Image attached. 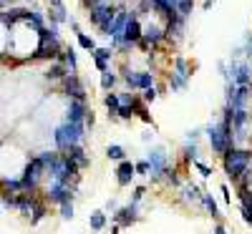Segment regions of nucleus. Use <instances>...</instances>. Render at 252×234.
I'll list each match as a JSON object with an SVG mask.
<instances>
[{
  "label": "nucleus",
  "instance_id": "f257e3e1",
  "mask_svg": "<svg viewBox=\"0 0 252 234\" xmlns=\"http://www.w3.org/2000/svg\"><path fill=\"white\" fill-rule=\"evenodd\" d=\"M224 156V172L232 181H240V189H247L250 179V164H252V151L247 148H227L222 154Z\"/></svg>",
  "mask_w": 252,
  "mask_h": 234
},
{
  "label": "nucleus",
  "instance_id": "f03ea898",
  "mask_svg": "<svg viewBox=\"0 0 252 234\" xmlns=\"http://www.w3.org/2000/svg\"><path fill=\"white\" fill-rule=\"evenodd\" d=\"M207 136H209V144H212L215 154H224L227 148H232V111L227 109V114L220 123L209 126Z\"/></svg>",
  "mask_w": 252,
  "mask_h": 234
},
{
  "label": "nucleus",
  "instance_id": "7ed1b4c3",
  "mask_svg": "<svg viewBox=\"0 0 252 234\" xmlns=\"http://www.w3.org/2000/svg\"><path fill=\"white\" fill-rule=\"evenodd\" d=\"M83 131H86V126L83 123H63L56 129L53 139H56V146L61 148V151H68L71 146H81L83 141Z\"/></svg>",
  "mask_w": 252,
  "mask_h": 234
},
{
  "label": "nucleus",
  "instance_id": "20e7f679",
  "mask_svg": "<svg viewBox=\"0 0 252 234\" xmlns=\"http://www.w3.org/2000/svg\"><path fill=\"white\" fill-rule=\"evenodd\" d=\"M43 176H46L43 164L38 161V156H33V159H28V164L23 166V172H20V186H23V191H35Z\"/></svg>",
  "mask_w": 252,
  "mask_h": 234
},
{
  "label": "nucleus",
  "instance_id": "39448f33",
  "mask_svg": "<svg viewBox=\"0 0 252 234\" xmlns=\"http://www.w3.org/2000/svg\"><path fill=\"white\" fill-rule=\"evenodd\" d=\"M114 15H116V10L109 5V3H101V5H96V8H91L89 10V18H91V23L103 33V35H109V30H111V23H114Z\"/></svg>",
  "mask_w": 252,
  "mask_h": 234
},
{
  "label": "nucleus",
  "instance_id": "423d86ee",
  "mask_svg": "<svg viewBox=\"0 0 252 234\" xmlns=\"http://www.w3.org/2000/svg\"><path fill=\"white\" fill-rule=\"evenodd\" d=\"M227 78H232L235 86H250V83H252V66H250L247 60L235 58L232 63H229V73H227Z\"/></svg>",
  "mask_w": 252,
  "mask_h": 234
},
{
  "label": "nucleus",
  "instance_id": "0eeeda50",
  "mask_svg": "<svg viewBox=\"0 0 252 234\" xmlns=\"http://www.w3.org/2000/svg\"><path fill=\"white\" fill-rule=\"evenodd\" d=\"M124 81L129 83L131 88H141V91H146V88H152V86H154V76H152L149 71H141V73L124 71Z\"/></svg>",
  "mask_w": 252,
  "mask_h": 234
},
{
  "label": "nucleus",
  "instance_id": "6e6552de",
  "mask_svg": "<svg viewBox=\"0 0 252 234\" xmlns=\"http://www.w3.org/2000/svg\"><path fill=\"white\" fill-rule=\"evenodd\" d=\"M141 38V23H139V18L129 13V20H126V26H124V48H129L131 43H136V40Z\"/></svg>",
  "mask_w": 252,
  "mask_h": 234
},
{
  "label": "nucleus",
  "instance_id": "1a4fd4ad",
  "mask_svg": "<svg viewBox=\"0 0 252 234\" xmlns=\"http://www.w3.org/2000/svg\"><path fill=\"white\" fill-rule=\"evenodd\" d=\"M86 114H89V106H86V101L71 98V106H68V111H66V121H68V123H83Z\"/></svg>",
  "mask_w": 252,
  "mask_h": 234
},
{
  "label": "nucleus",
  "instance_id": "9d476101",
  "mask_svg": "<svg viewBox=\"0 0 252 234\" xmlns=\"http://www.w3.org/2000/svg\"><path fill=\"white\" fill-rule=\"evenodd\" d=\"M63 93H68L71 98H78V101H86V88H83V83L78 81V76L63 78Z\"/></svg>",
  "mask_w": 252,
  "mask_h": 234
},
{
  "label": "nucleus",
  "instance_id": "9b49d317",
  "mask_svg": "<svg viewBox=\"0 0 252 234\" xmlns=\"http://www.w3.org/2000/svg\"><path fill=\"white\" fill-rule=\"evenodd\" d=\"M116 174H119V176H116V179H119V186H129V184H131V179L136 176L134 164L124 159V161L119 164V169H116Z\"/></svg>",
  "mask_w": 252,
  "mask_h": 234
},
{
  "label": "nucleus",
  "instance_id": "f8f14e48",
  "mask_svg": "<svg viewBox=\"0 0 252 234\" xmlns=\"http://www.w3.org/2000/svg\"><path fill=\"white\" fill-rule=\"evenodd\" d=\"M149 172H152V174H157V176L166 172V156H164L161 148H157V151H152V154H149Z\"/></svg>",
  "mask_w": 252,
  "mask_h": 234
},
{
  "label": "nucleus",
  "instance_id": "ddd939ff",
  "mask_svg": "<svg viewBox=\"0 0 252 234\" xmlns=\"http://www.w3.org/2000/svg\"><path fill=\"white\" fill-rule=\"evenodd\" d=\"M114 217H116V224H119V227H129V224H134V222H136V204H129V206L119 209Z\"/></svg>",
  "mask_w": 252,
  "mask_h": 234
},
{
  "label": "nucleus",
  "instance_id": "4468645a",
  "mask_svg": "<svg viewBox=\"0 0 252 234\" xmlns=\"http://www.w3.org/2000/svg\"><path fill=\"white\" fill-rule=\"evenodd\" d=\"M94 60H96V68L101 73H106L109 71V60H111V48H94L91 51Z\"/></svg>",
  "mask_w": 252,
  "mask_h": 234
},
{
  "label": "nucleus",
  "instance_id": "2eb2a0df",
  "mask_svg": "<svg viewBox=\"0 0 252 234\" xmlns=\"http://www.w3.org/2000/svg\"><path fill=\"white\" fill-rule=\"evenodd\" d=\"M63 156H68L78 169H86V166H89V156H86V151H83L81 146H71L68 151H63Z\"/></svg>",
  "mask_w": 252,
  "mask_h": 234
},
{
  "label": "nucleus",
  "instance_id": "dca6fc26",
  "mask_svg": "<svg viewBox=\"0 0 252 234\" xmlns=\"http://www.w3.org/2000/svg\"><path fill=\"white\" fill-rule=\"evenodd\" d=\"M53 3V13H51V23H63V20H66V5L61 3V0H51Z\"/></svg>",
  "mask_w": 252,
  "mask_h": 234
},
{
  "label": "nucleus",
  "instance_id": "f3484780",
  "mask_svg": "<svg viewBox=\"0 0 252 234\" xmlns=\"http://www.w3.org/2000/svg\"><path fill=\"white\" fill-rule=\"evenodd\" d=\"M46 76H48V78H53V81H63V78L68 76V71H66V66H63L61 60H56L53 66H51V68L46 71Z\"/></svg>",
  "mask_w": 252,
  "mask_h": 234
},
{
  "label": "nucleus",
  "instance_id": "a211bd4d",
  "mask_svg": "<svg viewBox=\"0 0 252 234\" xmlns=\"http://www.w3.org/2000/svg\"><path fill=\"white\" fill-rule=\"evenodd\" d=\"M56 159H58V151H40L38 154V161L43 164V169H46V174H48V169L56 164Z\"/></svg>",
  "mask_w": 252,
  "mask_h": 234
},
{
  "label": "nucleus",
  "instance_id": "6ab92c4d",
  "mask_svg": "<svg viewBox=\"0 0 252 234\" xmlns=\"http://www.w3.org/2000/svg\"><path fill=\"white\" fill-rule=\"evenodd\" d=\"M89 224H91V229L101 232L103 227H106V214H103V211H94L91 219H89Z\"/></svg>",
  "mask_w": 252,
  "mask_h": 234
},
{
  "label": "nucleus",
  "instance_id": "aec40b11",
  "mask_svg": "<svg viewBox=\"0 0 252 234\" xmlns=\"http://www.w3.org/2000/svg\"><path fill=\"white\" fill-rule=\"evenodd\" d=\"M103 103H106V109H109V116H116L119 114V93H106Z\"/></svg>",
  "mask_w": 252,
  "mask_h": 234
},
{
  "label": "nucleus",
  "instance_id": "412c9836",
  "mask_svg": "<svg viewBox=\"0 0 252 234\" xmlns=\"http://www.w3.org/2000/svg\"><path fill=\"white\" fill-rule=\"evenodd\" d=\"M199 199H202V204H204V209L209 211V214H212V217H220V209H217V204H215L212 197H209V194H202Z\"/></svg>",
  "mask_w": 252,
  "mask_h": 234
},
{
  "label": "nucleus",
  "instance_id": "4be33fe9",
  "mask_svg": "<svg viewBox=\"0 0 252 234\" xmlns=\"http://www.w3.org/2000/svg\"><path fill=\"white\" fill-rule=\"evenodd\" d=\"M106 154H109V159H114V161H124V156H126V151H124L119 144H111V146L106 148Z\"/></svg>",
  "mask_w": 252,
  "mask_h": 234
},
{
  "label": "nucleus",
  "instance_id": "5701e85b",
  "mask_svg": "<svg viewBox=\"0 0 252 234\" xmlns=\"http://www.w3.org/2000/svg\"><path fill=\"white\" fill-rule=\"evenodd\" d=\"M76 35H78V46H81V48H86V51H94V48H96V40L89 38L86 33H76Z\"/></svg>",
  "mask_w": 252,
  "mask_h": 234
},
{
  "label": "nucleus",
  "instance_id": "b1692460",
  "mask_svg": "<svg viewBox=\"0 0 252 234\" xmlns=\"http://www.w3.org/2000/svg\"><path fill=\"white\" fill-rule=\"evenodd\" d=\"M114 83H116V76H114V73H109V71H106V73L101 76V86L106 88V91H111V88H114Z\"/></svg>",
  "mask_w": 252,
  "mask_h": 234
},
{
  "label": "nucleus",
  "instance_id": "393cba45",
  "mask_svg": "<svg viewBox=\"0 0 252 234\" xmlns=\"http://www.w3.org/2000/svg\"><path fill=\"white\" fill-rule=\"evenodd\" d=\"M61 206V217L63 219H73V204L71 202H63V204H58Z\"/></svg>",
  "mask_w": 252,
  "mask_h": 234
},
{
  "label": "nucleus",
  "instance_id": "a878e982",
  "mask_svg": "<svg viewBox=\"0 0 252 234\" xmlns=\"http://www.w3.org/2000/svg\"><path fill=\"white\" fill-rule=\"evenodd\" d=\"M46 217V206L43 204H38L35 209H33V217H31V224H38L40 219H43Z\"/></svg>",
  "mask_w": 252,
  "mask_h": 234
},
{
  "label": "nucleus",
  "instance_id": "bb28decb",
  "mask_svg": "<svg viewBox=\"0 0 252 234\" xmlns=\"http://www.w3.org/2000/svg\"><path fill=\"white\" fill-rule=\"evenodd\" d=\"M184 194H187V199H199V197H202V191L192 184V186H187V189H184Z\"/></svg>",
  "mask_w": 252,
  "mask_h": 234
},
{
  "label": "nucleus",
  "instance_id": "cd10ccee",
  "mask_svg": "<svg viewBox=\"0 0 252 234\" xmlns=\"http://www.w3.org/2000/svg\"><path fill=\"white\" fill-rule=\"evenodd\" d=\"M134 172L136 174H146V172H149V161H136L134 164Z\"/></svg>",
  "mask_w": 252,
  "mask_h": 234
},
{
  "label": "nucleus",
  "instance_id": "c85d7f7f",
  "mask_svg": "<svg viewBox=\"0 0 252 234\" xmlns=\"http://www.w3.org/2000/svg\"><path fill=\"white\" fill-rule=\"evenodd\" d=\"M194 164H197V169L202 172V176H212V169H209L207 164H202V161H194Z\"/></svg>",
  "mask_w": 252,
  "mask_h": 234
},
{
  "label": "nucleus",
  "instance_id": "c756f323",
  "mask_svg": "<svg viewBox=\"0 0 252 234\" xmlns=\"http://www.w3.org/2000/svg\"><path fill=\"white\" fill-rule=\"evenodd\" d=\"M154 98H157V88H154V86L144 91V101H154Z\"/></svg>",
  "mask_w": 252,
  "mask_h": 234
},
{
  "label": "nucleus",
  "instance_id": "7c9ffc66",
  "mask_svg": "<svg viewBox=\"0 0 252 234\" xmlns=\"http://www.w3.org/2000/svg\"><path fill=\"white\" fill-rule=\"evenodd\" d=\"M141 197H144V186H139V189H136V194H134V202H139Z\"/></svg>",
  "mask_w": 252,
  "mask_h": 234
},
{
  "label": "nucleus",
  "instance_id": "2f4dec72",
  "mask_svg": "<svg viewBox=\"0 0 252 234\" xmlns=\"http://www.w3.org/2000/svg\"><path fill=\"white\" fill-rule=\"evenodd\" d=\"M215 234H227V232H224V227H217V229H215Z\"/></svg>",
  "mask_w": 252,
  "mask_h": 234
},
{
  "label": "nucleus",
  "instance_id": "473e14b6",
  "mask_svg": "<svg viewBox=\"0 0 252 234\" xmlns=\"http://www.w3.org/2000/svg\"><path fill=\"white\" fill-rule=\"evenodd\" d=\"M0 3H3V5H5V8H8V3H13V0H0Z\"/></svg>",
  "mask_w": 252,
  "mask_h": 234
},
{
  "label": "nucleus",
  "instance_id": "72a5a7b5",
  "mask_svg": "<svg viewBox=\"0 0 252 234\" xmlns=\"http://www.w3.org/2000/svg\"><path fill=\"white\" fill-rule=\"evenodd\" d=\"M3 10H5V5H3V3H0V13H3Z\"/></svg>",
  "mask_w": 252,
  "mask_h": 234
}]
</instances>
